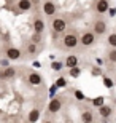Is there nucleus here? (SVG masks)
<instances>
[{"instance_id": "nucleus-1", "label": "nucleus", "mask_w": 116, "mask_h": 123, "mask_svg": "<svg viewBox=\"0 0 116 123\" xmlns=\"http://www.w3.org/2000/svg\"><path fill=\"white\" fill-rule=\"evenodd\" d=\"M78 45H80V37H78V34L75 31H68V32L65 31V34L62 37V46L64 48L65 50H73Z\"/></svg>"}, {"instance_id": "nucleus-2", "label": "nucleus", "mask_w": 116, "mask_h": 123, "mask_svg": "<svg viewBox=\"0 0 116 123\" xmlns=\"http://www.w3.org/2000/svg\"><path fill=\"white\" fill-rule=\"evenodd\" d=\"M67 27H68V21L64 16H56L51 21V29H53L54 34H64L67 31Z\"/></svg>"}, {"instance_id": "nucleus-3", "label": "nucleus", "mask_w": 116, "mask_h": 123, "mask_svg": "<svg viewBox=\"0 0 116 123\" xmlns=\"http://www.w3.org/2000/svg\"><path fill=\"white\" fill-rule=\"evenodd\" d=\"M95 42H97V35H95L92 31H84L80 37V45L83 46V48H89Z\"/></svg>"}, {"instance_id": "nucleus-4", "label": "nucleus", "mask_w": 116, "mask_h": 123, "mask_svg": "<svg viewBox=\"0 0 116 123\" xmlns=\"http://www.w3.org/2000/svg\"><path fill=\"white\" fill-rule=\"evenodd\" d=\"M107 21L102 18H97V19H94V23H92V32L95 34L97 37L100 35H105L107 34Z\"/></svg>"}, {"instance_id": "nucleus-5", "label": "nucleus", "mask_w": 116, "mask_h": 123, "mask_svg": "<svg viewBox=\"0 0 116 123\" xmlns=\"http://www.w3.org/2000/svg\"><path fill=\"white\" fill-rule=\"evenodd\" d=\"M92 5L97 14H105L110 8V0H94Z\"/></svg>"}, {"instance_id": "nucleus-6", "label": "nucleus", "mask_w": 116, "mask_h": 123, "mask_svg": "<svg viewBox=\"0 0 116 123\" xmlns=\"http://www.w3.org/2000/svg\"><path fill=\"white\" fill-rule=\"evenodd\" d=\"M62 104H64L62 98H54V99H51L49 104H48V112L49 114H57L59 110L62 109Z\"/></svg>"}, {"instance_id": "nucleus-7", "label": "nucleus", "mask_w": 116, "mask_h": 123, "mask_svg": "<svg viewBox=\"0 0 116 123\" xmlns=\"http://www.w3.org/2000/svg\"><path fill=\"white\" fill-rule=\"evenodd\" d=\"M99 115H100V118L105 122V120H108L110 117L113 115V107L108 104H102L99 105Z\"/></svg>"}, {"instance_id": "nucleus-8", "label": "nucleus", "mask_w": 116, "mask_h": 123, "mask_svg": "<svg viewBox=\"0 0 116 123\" xmlns=\"http://www.w3.org/2000/svg\"><path fill=\"white\" fill-rule=\"evenodd\" d=\"M56 11H57V8H56V3L54 2H51V0H46L45 3H43V13L46 14V16H54L56 14Z\"/></svg>"}, {"instance_id": "nucleus-9", "label": "nucleus", "mask_w": 116, "mask_h": 123, "mask_svg": "<svg viewBox=\"0 0 116 123\" xmlns=\"http://www.w3.org/2000/svg\"><path fill=\"white\" fill-rule=\"evenodd\" d=\"M78 62H80V59H78V56L76 55H68L67 58H65V62H64V66L68 69L75 67V66H78Z\"/></svg>"}, {"instance_id": "nucleus-10", "label": "nucleus", "mask_w": 116, "mask_h": 123, "mask_svg": "<svg viewBox=\"0 0 116 123\" xmlns=\"http://www.w3.org/2000/svg\"><path fill=\"white\" fill-rule=\"evenodd\" d=\"M81 122L84 123H91L94 122V112L91 109H84L83 112H81Z\"/></svg>"}, {"instance_id": "nucleus-11", "label": "nucleus", "mask_w": 116, "mask_h": 123, "mask_svg": "<svg viewBox=\"0 0 116 123\" xmlns=\"http://www.w3.org/2000/svg\"><path fill=\"white\" fill-rule=\"evenodd\" d=\"M16 75V70L13 67H6L3 72H0V80H8V78L14 77Z\"/></svg>"}, {"instance_id": "nucleus-12", "label": "nucleus", "mask_w": 116, "mask_h": 123, "mask_svg": "<svg viewBox=\"0 0 116 123\" xmlns=\"http://www.w3.org/2000/svg\"><path fill=\"white\" fill-rule=\"evenodd\" d=\"M41 82H43V78H41L40 74H37V72L29 74V83L30 85H41Z\"/></svg>"}, {"instance_id": "nucleus-13", "label": "nucleus", "mask_w": 116, "mask_h": 123, "mask_svg": "<svg viewBox=\"0 0 116 123\" xmlns=\"http://www.w3.org/2000/svg\"><path fill=\"white\" fill-rule=\"evenodd\" d=\"M33 31L41 34V32L45 31V23H43V19L41 18H35L33 19Z\"/></svg>"}, {"instance_id": "nucleus-14", "label": "nucleus", "mask_w": 116, "mask_h": 123, "mask_svg": "<svg viewBox=\"0 0 116 123\" xmlns=\"http://www.w3.org/2000/svg\"><path fill=\"white\" fill-rule=\"evenodd\" d=\"M32 8V2L30 0H19L18 2V10L19 11H29Z\"/></svg>"}, {"instance_id": "nucleus-15", "label": "nucleus", "mask_w": 116, "mask_h": 123, "mask_svg": "<svg viewBox=\"0 0 116 123\" xmlns=\"http://www.w3.org/2000/svg\"><path fill=\"white\" fill-rule=\"evenodd\" d=\"M6 56H8L10 59H19L21 58V51L18 50V48H8L6 50Z\"/></svg>"}, {"instance_id": "nucleus-16", "label": "nucleus", "mask_w": 116, "mask_h": 123, "mask_svg": "<svg viewBox=\"0 0 116 123\" xmlns=\"http://www.w3.org/2000/svg\"><path fill=\"white\" fill-rule=\"evenodd\" d=\"M107 61L111 64H116V48H110L107 51Z\"/></svg>"}, {"instance_id": "nucleus-17", "label": "nucleus", "mask_w": 116, "mask_h": 123, "mask_svg": "<svg viewBox=\"0 0 116 123\" xmlns=\"http://www.w3.org/2000/svg\"><path fill=\"white\" fill-rule=\"evenodd\" d=\"M26 51H27V55L33 56V55H37V53H38V46H37V43H33V42H30V43L27 45Z\"/></svg>"}, {"instance_id": "nucleus-18", "label": "nucleus", "mask_w": 116, "mask_h": 123, "mask_svg": "<svg viewBox=\"0 0 116 123\" xmlns=\"http://www.w3.org/2000/svg\"><path fill=\"white\" fill-rule=\"evenodd\" d=\"M107 43L110 48H116V32H113V34H110L107 38Z\"/></svg>"}, {"instance_id": "nucleus-19", "label": "nucleus", "mask_w": 116, "mask_h": 123, "mask_svg": "<svg viewBox=\"0 0 116 123\" xmlns=\"http://www.w3.org/2000/svg\"><path fill=\"white\" fill-rule=\"evenodd\" d=\"M38 117H40V110H38V109L30 110V114H29V122H37Z\"/></svg>"}, {"instance_id": "nucleus-20", "label": "nucleus", "mask_w": 116, "mask_h": 123, "mask_svg": "<svg viewBox=\"0 0 116 123\" xmlns=\"http://www.w3.org/2000/svg\"><path fill=\"white\" fill-rule=\"evenodd\" d=\"M80 74H81V69L78 67V66H75V67L70 69V75H72V77H78Z\"/></svg>"}, {"instance_id": "nucleus-21", "label": "nucleus", "mask_w": 116, "mask_h": 123, "mask_svg": "<svg viewBox=\"0 0 116 123\" xmlns=\"http://www.w3.org/2000/svg\"><path fill=\"white\" fill-rule=\"evenodd\" d=\"M32 42H33V43H40V42H41V37H40L38 32H35V35L32 37Z\"/></svg>"}, {"instance_id": "nucleus-22", "label": "nucleus", "mask_w": 116, "mask_h": 123, "mask_svg": "<svg viewBox=\"0 0 116 123\" xmlns=\"http://www.w3.org/2000/svg\"><path fill=\"white\" fill-rule=\"evenodd\" d=\"M53 69H54V70H59V69H62V64H61V62H54Z\"/></svg>"}, {"instance_id": "nucleus-23", "label": "nucleus", "mask_w": 116, "mask_h": 123, "mask_svg": "<svg viewBox=\"0 0 116 123\" xmlns=\"http://www.w3.org/2000/svg\"><path fill=\"white\" fill-rule=\"evenodd\" d=\"M103 83H105L107 86H111V85H113V83H111V80H110V78H105V80H103Z\"/></svg>"}]
</instances>
